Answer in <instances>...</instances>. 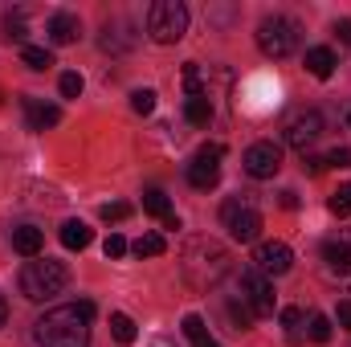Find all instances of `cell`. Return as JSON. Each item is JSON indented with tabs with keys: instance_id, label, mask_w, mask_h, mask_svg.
<instances>
[{
	"instance_id": "6da1fadb",
	"label": "cell",
	"mask_w": 351,
	"mask_h": 347,
	"mask_svg": "<svg viewBox=\"0 0 351 347\" xmlns=\"http://www.w3.org/2000/svg\"><path fill=\"white\" fill-rule=\"evenodd\" d=\"M37 344L41 347H90V319L78 307H53L37 319Z\"/></svg>"
},
{
	"instance_id": "7a4b0ae2",
	"label": "cell",
	"mask_w": 351,
	"mask_h": 347,
	"mask_svg": "<svg viewBox=\"0 0 351 347\" xmlns=\"http://www.w3.org/2000/svg\"><path fill=\"white\" fill-rule=\"evenodd\" d=\"M184 274H188V282H192L196 290H208V286H217V282L229 274V254H225L217 241L196 237V241H188V250H184Z\"/></svg>"
},
{
	"instance_id": "3957f363",
	"label": "cell",
	"mask_w": 351,
	"mask_h": 347,
	"mask_svg": "<svg viewBox=\"0 0 351 347\" xmlns=\"http://www.w3.org/2000/svg\"><path fill=\"white\" fill-rule=\"evenodd\" d=\"M66 282H70V270L53 258H33V261H25V270H21V294L29 302H45V298L62 294Z\"/></svg>"
},
{
	"instance_id": "277c9868",
	"label": "cell",
	"mask_w": 351,
	"mask_h": 347,
	"mask_svg": "<svg viewBox=\"0 0 351 347\" xmlns=\"http://www.w3.org/2000/svg\"><path fill=\"white\" fill-rule=\"evenodd\" d=\"M147 33L156 45H176L188 33V8L180 0H156L147 8Z\"/></svg>"
},
{
	"instance_id": "5b68a950",
	"label": "cell",
	"mask_w": 351,
	"mask_h": 347,
	"mask_svg": "<svg viewBox=\"0 0 351 347\" xmlns=\"http://www.w3.org/2000/svg\"><path fill=\"white\" fill-rule=\"evenodd\" d=\"M221 225L229 229L233 241H258V233H262V213H258V204H254L250 196H229V200L221 204Z\"/></svg>"
},
{
	"instance_id": "8992f818",
	"label": "cell",
	"mask_w": 351,
	"mask_h": 347,
	"mask_svg": "<svg viewBox=\"0 0 351 347\" xmlns=\"http://www.w3.org/2000/svg\"><path fill=\"white\" fill-rule=\"evenodd\" d=\"M258 49H262L265 58H290L294 49H298V25L290 21V16H265L262 25H258Z\"/></svg>"
},
{
	"instance_id": "52a82bcc",
	"label": "cell",
	"mask_w": 351,
	"mask_h": 347,
	"mask_svg": "<svg viewBox=\"0 0 351 347\" xmlns=\"http://www.w3.org/2000/svg\"><path fill=\"white\" fill-rule=\"evenodd\" d=\"M237 282H241V302H245L258 319H262V315H274V282L265 278L262 270L250 265V270H241Z\"/></svg>"
},
{
	"instance_id": "ba28073f",
	"label": "cell",
	"mask_w": 351,
	"mask_h": 347,
	"mask_svg": "<svg viewBox=\"0 0 351 347\" xmlns=\"http://www.w3.org/2000/svg\"><path fill=\"white\" fill-rule=\"evenodd\" d=\"M319 135H323V115H319L315 106L298 110V115L286 123V143H290L294 152H302V156H306V147H311Z\"/></svg>"
},
{
	"instance_id": "9c48e42d",
	"label": "cell",
	"mask_w": 351,
	"mask_h": 347,
	"mask_svg": "<svg viewBox=\"0 0 351 347\" xmlns=\"http://www.w3.org/2000/svg\"><path fill=\"white\" fill-rule=\"evenodd\" d=\"M221 156H225V147H217V143H208V147H200L196 156H192V164H188V184L192 188H213L217 180H221Z\"/></svg>"
},
{
	"instance_id": "30bf717a",
	"label": "cell",
	"mask_w": 351,
	"mask_h": 347,
	"mask_svg": "<svg viewBox=\"0 0 351 347\" xmlns=\"http://www.w3.org/2000/svg\"><path fill=\"white\" fill-rule=\"evenodd\" d=\"M245 172L254 176V180H274V176L282 172V147L278 143H269V139H262V143H254L250 152H245Z\"/></svg>"
},
{
	"instance_id": "8fae6325",
	"label": "cell",
	"mask_w": 351,
	"mask_h": 347,
	"mask_svg": "<svg viewBox=\"0 0 351 347\" xmlns=\"http://www.w3.org/2000/svg\"><path fill=\"white\" fill-rule=\"evenodd\" d=\"M294 265V250L286 241H262L254 250V270H262L265 278H282Z\"/></svg>"
},
{
	"instance_id": "7c38bea8",
	"label": "cell",
	"mask_w": 351,
	"mask_h": 347,
	"mask_svg": "<svg viewBox=\"0 0 351 347\" xmlns=\"http://www.w3.org/2000/svg\"><path fill=\"white\" fill-rule=\"evenodd\" d=\"M323 274H327L331 282L351 286V241L348 237H331V241H323Z\"/></svg>"
},
{
	"instance_id": "4fadbf2b",
	"label": "cell",
	"mask_w": 351,
	"mask_h": 347,
	"mask_svg": "<svg viewBox=\"0 0 351 347\" xmlns=\"http://www.w3.org/2000/svg\"><path fill=\"white\" fill-rule=\"evenodd\" d=\"M45 33H49L53 45H74V41L82 37V21H78L74 12H53L49 25H45Z\"/></svg>"
},
{
	"instance_id": "5bb4252c",
	"label": "cell",
	"mask_w": 351,
	"mask_h": 347,
	"mask_svg": "<svg viewBox=\"0 0 351 347\" xmlns=\"http://www.w3.org/2000/svg\"><path fill=\"white\" fill-rule=\"evenodd\" d=\"M25 115H29V131H45V127L62 123V106H53L45 98H25Z\"/></svg>"
},
{
	"instance_id": "9a60e30c",
	"label": "cell",
	"mask_w": 351,
	"mask_h": 347,
	"mask_svg": "<svg viewBox=\"0 0 351 347\" xmlns=\"http://www.w3.org/2000/svg\"><path fill=\"white\" fill-rule=\"evenodd\" d=\"M41 246H45V233H41L37 225H16V229H12V250H16V254L37 258Z\"/></svg>"
},
{
	"instance_id": "2e32d148",
	"label": "cell",
	"mask_w": 351,
	"mask_h": 347,
	"mask_svg": "<svg viewBox=\"0 0 351 347\" xmlns=\"http://www.w3.org/2000/svg\"><path fill=\"white\" fill-rule=\"evenodd\" d=\"M335 53L327 49V45H315V49H306V74L311 78H331L335 74Z\"/></svg>"
},
{
	"instance_id": "e0dca14e",
	"label": "cell",
	"mask_w": 351,
	"mask_h": 347,
	"mask_svg": "<svg viewBox=\"0 0 351 347\" xmlns=\"http://www.w3.org/2000/svg\"><path fill=\"white\" fill-rule=\"evenodd\" d=\"M90 241H94V233H90L86 221H66L62 225V246L66 250H86Z\"/></svg>"
},
{
	"instance_id": "ac0fdd59",
	"label": "cell",
	"mask_w": 351,
	"mask_h": 347,
	"mask_svg": "<svg viewBox=\"0 0 351 347\" xmlns=\"http://www.w3.org/2000/svg\"><path fill=\"white\" fill-rule=\"evenodd\" d=\"M184 119H188L192 127H208V123H213V102H208V94L188 98V102H184Z\"/></svg>"
},
{
	"instance_id": "d6986e66",
	"label": "cell",
	"mask_w": 351,
	"mask_h": 347,
	"mask_svg": "<svg viewBox=\"0 0 351 347\" xmlns=\"http://www.w3.org/2000/svg\"><path fill=\"white\" fill-rule=\"evenodd\" d=\"M184 335L192 339V347H208V344H213V335H208V323H204L200 315H184Z\"/></svg>"
},
{
	"instance_id": "ffe728a7",
	"label": "cell",
	"mask_w": 351,
	"mask_h": 347,
	"mask_svg": "<svg viewBox=\"0 0 351 347\" xmlns=\"http://www.w3.org/2000/svg\"><path fill=\"white\" fill-rule=\"evenodd\" d=\"M110 335H114L119 344H135V335H139V331H135V319L123 315V311H114V315H110Z\"/></svg>"
},
{
	"instance_id": "44dd1931",
	"label": "cell",
	"mask_w": 351,
	"mask_h": 347,
	"mask_svg": "<svg viewBox=\"0 0 351 347\" xmlns=\"http://www.w3.org/2000/svg\"><path fill=\"white\" fill-rule=\"evenodd\" d=\"M143 213H152V217L164 221V217H172V204H168V196H164L160 188H147V192H143Z\"/></svg>"
},
{
	"instance_id": "7402d4cb",
	"label": "cell",
	"mask_w": 351,
	"mask_h": 347,
	"mask_svg": "<svg viewBox=\"0 0 351 347\" xmlns=\"http://www.w3.org/2000/svg\"><path fill=\"white\" fill-rule=\"evenodd\" d=\"M131 250H135V258H160V254L168 250V241H164L160 233H143V237H139Z\"/></svg>"
},
{
	"instance_id": "603a6c76",
	"label": "cell",
	"mask_w": 351,
	"mask_h": 347,
	"mask_svg": "<svg viewBox=\"0 0 351 347\" xmlns=\"http://www.w3.org/2000/svg\"><path fill=\"white\" fill-rule=\"evenodd\" d=\"M21 62H25L29 70H49V66H53V53L41 49V45H25V49H21Z\"/></svg>"
},
{
	"instance_id": "cb8c5ba5",
	"label": "cell",
	"mask_w": 351,
	"mask_h": 347,
	"mask_svg": "<svg viewBox=\"0 0 351 347\" xmlns=\"http://www.w3.org/2000/svg\"><path fill=\"white\" fill-rule=\"evenodd\" d=\"M184 90H188V98L204 94V70H200L196 62H188V66H184Z\"/></svg>"
},
{
	"instance_id": "d4e9b609",
	"label": "cell",
	"mask_w": 351,
	"mask_h": 347,
	"mask_svg": "<svg viewBox=\"0 0 351 347\" xmlns=\"http://www.w3.org/2000/svg\"><path fill=\"white\" fill-rule=\"evenodd\" d=\"M229 319H233V331H250L258 315H254L245 302H229Z\"/></svg>"
},
{
	"instance_id": "484cf974",
	"label": "cell",
	"mask_w": 351,
	"mask_h": 347,
	"mask_svg": "<svg viewBox=\"0 0 351 347\" xmlns=\"http://www.w3.org/2000/svg\"><path fill=\"white\" fill-rule=\"evenodd\" d=\"M131 106H135V115H152L156 110V90H135L131 94Z\"/></svg>"
},
{
	"instance_id": "4316f807",
	"label": "cell",
	"mask_w": 351,
	"mask_h": 347,
	"mask_svg": "<svg viewBox=\"0 0 351 347\" xmlns=\"http://www.w3.org/2000/svg\"><path fill=\"white\" fill-rule=\"evenodd\" d=\"M127 217H131V204H123V200L102 204V221H106V225H119V221H127Z\"/></svg>"
},
{
	"instance_id": "83f0119b",
	"label": "cell",
	"mask_w": 351,
	"mask_h": 347,
	"mask_svg": "<svg viewBox=\"0 0 351 347\" xmlns=\"http://www.w3.org/2000/svg\"><path fill=\"white\" fill-rule=\"evenodd\" d=\"M311 339L315 344H327L331 339V319L327 315H311Z\"/></svg>"
},
{
	"instance_id": "f1b7e54d",
	"label": "cell",
	"mask_w": 351,
	"mask_h": 347,
	"mask_svg": "<svg viewBox=\"0 0 351 347\" xmlns=\"http://www.w3.org/2000/svg\"><path fill=\"white\" fill-rule=\"evenodd\" d=\"M58 90H62V98H78L82 94V74H62V82H58Z\"/></svg>"
},
{
	"instance_id": "f546056e",
	"label": "cell",
	"mask_w": 351,
	"mask_h": 347,
	"mask_svg": "<svg viewBox=\"0 0 351 347\" xmlns=\"http://www.w3.org/2000/svg\"><path fill=\"white\" fill-rule=\"evenodd\" d=\"M4 37H8V41H25V37H29L25 16H8V21H4Z\"/></svg>"
},
{
	"instance_id": "4dcf8cb0",
	"label": "cell",
	"mask_w": 351,
	"mask_h": 347,
	"mask_svg": "<svg viewBox=\"0 0 351 347\" xmlns=\"http://www.w3.org/2000/svg\"><path fill=\"white\" fill-rule=\"evenodd\" d=\"M323 160H327V168H351V147H331Z\"/></svg>"
},
{
	"instance_id": "1f68e13d",
	"label": "cell",
	"mask_w": 351,
	"mask_h": 347,
	"mask_svg": "<svg viewBox=\"0 0 351 347\" xmlns=\"http://www.w3.org/2000/svg\"><path fill=\"white\" fill-rule=\"evenodd\" d=\"M127 250H131V246H127V237H119V233H110V237H106V246H102V254H106V258H123Z\"/></svg>"
},
{
	"instance_id": "d6a6232c",
	"label": "cell",
	"mask_w": 351,
	"mask_h": 347,
	"mask_svg": "<svg viewBox=\"0 0 351 347\" xmlns=\"http://www.w3.org/2000/svg\"><path fill=\"white\" fill-rule=\"evenodd\" d=\"M302 319H306V315H302V307H286V311H282V323L290 327V335L302 327Z\"/></svg>"
},
{
	"instance_id": "836d02e7",
	"label": "cell",
	"mask_w": 351,
	"mask_h": 347,
	"mask_svg": "<svg viewBox=\"0 0 351 347\" xmlns=\"http://www.w3.org/2000/svg\"><path fill=\"white\" fill-rule=\"evenodd\" d=\"M335 323H339L343 331H351V298H343V302L335 307Z\"/></svg>"
},
{
	"instance_id": "e575fe53",
	"label": "cell",
	"mask_w": 351,
	"mask_h": 347,
	"mask_svg": "<svg viewBox=\"0 0 351 347\" xmlns=\"http://www.w3.org/2000/svg\"><path fill=\"white\" fill-rule=\"evenodd\" d=\"M327 208H331L335 217H351V204H348V200H343V196H339V192H335V196L327 200Z\"/></svg>"
},
{
	"instance_id": "d590c367",
	"label": "cell",
	"mask_w": 351,
	"mask_h": 347,
	"mask_svg": "<svg viewBox=\"0 0 351 347\" xmlns=\"http://www.w3.org/2000/svg\"><path fill=\"white\" fill-rule=\"evenodd\" d=\"M331 33H335L343 45H351V21H335V29H331Z\"/></svg>"
},
{
	"instance_id": "8d00e7d4",
	"label": "cell",
	"mask_w": 351,
	"mask_h": 347,
	"mask_svg": "<svg viewBox=\"0 0 351 347\" xmlns=\"http://www.w3.org/2000/svg\"><path fill=\"white\" fill-rule=\"evenodd\" d=\"M282 204H286V208H294V204H298V192H290V188H286V192H282Z\"/></svg>"
},
{
	"instance_id": "74e56055",
	"label": "cell",
	"mask_w": 351,
	"mask_h": 347,
	"mask_svg": "<svg viewBox=\"0 0 351 347\" xmlns=\"http://www.w3.org/2000/svg\"><path fill=\"white\" fill-rule=\"evenodd\" d=\"M4 319H8V302H4V294H0V327H4Z\"/></svg>"
},
{
	"instance_id": "f35d334b",
	"label": "cell",
	"mask_w": 351,
	"mask_h": 347,
	"mask_svg": "<svg viewBox=\"0 0 351 347\" xmlns=\"http://www.w3.org/2000/svg\"><path fill=\"white\" fill-rule=\"evenodd\" d=\"M339 196H343V200L351 204V184H343V188H339Z\"/></svg>"
},
{
	"instance_id": "ab89813d",
	"label": "cell",
	"mask_w": 351,
	"mask_h": 347,
	"mask_svg": "<svg viewBox=\"0 0 351 347\" xmlns=\"http://www.w3.org/2000/svg\"><path fill=\"white\" fill-rule=\"evenodd\" d=\"M152 347H172V344H168V339H156V344H152Z\"/></svg>"
},
{
	"instance_id": "60d3db41",
	"label": "cell",
	"mask_w": 351,
	"mask_h": 347,
	"mask_svg": "<svg viewBox=\"0 0 351 347\" xmlns=\"http://www.w3.org/2000/svg\"><path fill=\"white\" fill-rule=\"evenodd\" d=\"M348 123H351V110H348Z\"/></svg>"
},
{
	"instance_id": "b9f144b4",
	"label": "cell",
	"mask_w": 351,
	"mask_h": 347,
	"mask_svg": "<svg viewBox=\"0 0 351 347\" xmlns=\"http://www.w3.org/2000/svg\"><path fill=\"white\" fill-rule=\"evenodd\" d=\"M208 347H221V344H208Z\"/></svg>"
},
{
	"instance_id": "7bdbcfd3",
	"label": "cell",
	"mask_w": 351,
	"mask_h": 347,
	"mask_svg": "<svg viewBox=\"0 0 351 347\" xmlns=\"http://www.w3.org/2000/svg\"><path fill=\"white\" fill-rule=\"evenodd\" d=\"M0 102H4V94H0Z\"/></svg>"
}]
</instances>
